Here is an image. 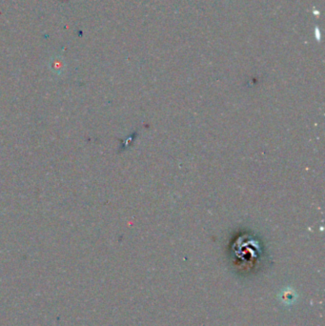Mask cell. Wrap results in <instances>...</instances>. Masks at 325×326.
Listing matches in <instances>:
<instances>
[{
  "label": "cell",
  "mask_w": 325,
  "mask_h": 326,
  "mask_svg": "<svg viewBox=\"0 0 325 326\" xmlns=\"http://www.w3.org/2000/svg\"><path fill=\"white\" fill-rule=\"evenodd\" d=\"M281 299L285 303H291L296 299V294L291 290H285L281 294Z\"/></svg>",
  "instance_id": "1"
}]
</instances>
